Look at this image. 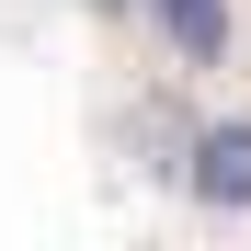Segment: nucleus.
Returning <instances> with one entry per match:
<instances>
[{
  "mask_svg": "<svg viewBox=\"0 0 251 251\" xmlns=\"http://www.w3.org/2000/svg\"><path fill=\"white\" fill-rule=\"evenodd\" d=\"M183 183L194 205H217V217H251V114H217L183 137Z\"/></svg>",
  "mask_w": 251,
  "mask_h": 251,
  "instance_id": "1",
  "label": "nucleus"
},
{
  "mask_svg": "<svg viewBox=\"0 0 251 251\" xmlns=\"http://www.w3.org/2000/svg\"><path fill=\"white\" fill-rule=\"evenodd\" d=\"M149 23L172 34L194 69H217V57H228V0H149Z\"/></svg>",
  "mask_w": 251,
  "mask_h": 251,
  "instance_id": "2",
  "label": "nucleus"
},
{
  "mask_svg": "<svg viewBox=\"0 0 251 251\" xmlns=\"http://www.w3.org/2000/svg\"><path fill=\"white\" fill-rule=\"evenodd\" d=\"M92 12H137V0H92Z\"/></svg>",
  "mask_w": 251,
  "mask_h": 251,
  "instance_id": "3",
  "label": "nucleus"
}]
</instances>
